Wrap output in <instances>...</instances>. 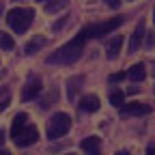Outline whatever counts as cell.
<instances>
[{"mask_svg":"<svg viewBox=\"0 0 155 155\" xmlns=\"http://www.w3.org/2000/svg\"><path fill=\"white\" fill-rule=\"evenodd\" d=\"M67 22H69V17H61L58 22H54V24H52V30H61V28H63Z\"/></svg>","mask_w":155,"mask_h":155,"instance_id":"obj_19","label":"cell"},{"mask_svg":"<svg viewBox=\"0 0 155 155\" xmlns=\"http://www.w3.org/2000/svg\"><path fill=\"white\" fill-rule=\"evenodd\" d=\"M0 155H11V153L9 151H0Z\"/></svg>","mask_w":155,"mask_h":155,"instance_id":"obj_25","label":"cell"},{"mask_svg":"<svg viewBox=\"0 0 155 155\" xmlns=\"http://www.w3.org/2000/svg\"><path fill=\"white\" fill-rule=\"evenodd\" d=\"M116 155H127V153H125V151H119V153H116Z\"/></svg>","mask_w":155,"mask_h":155,"instance_id":"obj_26","label":"cell"},{"mask_svg":"<svg viewBox=\"0 0 155 155\" xmlns=\"http://www.w3.org/2000/svg\"><path fill=\"white\" fill-rule=\"evenodd\" d=\"M41 93V78L39 75H28L26 80V86H24V93H22V99L24 101H30Z\"/></svg>","mask_w":155,"mask_h":155,"instance_id":"obj_6","label":"cell"},{"mask_svg":"<svg viewBox=\"0 0 155 155\" xmlns=\"http://www.w3.org/2000/svg\"><path fill=\"white\" fill-rule=\"evenodd\" d=\"M123 78H125V73H112L110 75V82H121Z\"/></svg>","mask_w":155,"mask_h":155,"instance_id":"obj_21","label":"cell"},{"mask_svg":"<svg viewBox=\"0 0 155 155\" xmlns=\"http://www.w3.org/2000/svg\"><path fill=\"white\" fill-rule=\"evenodd\" d=\"M43 45H48V39H45V37H35V39H30V41L26 43V50H24V52H26L28 56H32L35 52L41 50Z\"/></svg>","mask_w":155,"mask_h":155,"instance_id":"obj_14","label":"cell"},{"mask_svg":"<svg viewBox=\"0 0 155 155\" xmlns=\"http://www.w3.org/2000/svg\"><path fill=\"white\" fill-rule=\"evenodd\" d=\"M84 41H86V37L80 30L78 37H73L69 43H65L63 48H58L56 52H52L48 56V65H73L75 61H80V56L84 52Z\"/></svg>","mask_w":155,"mask_h":155,"instance_id":"obj_1","label":"cell"},{"mask_svg":"<svg viewBox=\"0 0 155 155\" xmlns=\"http://www.w3.org/2000/svg\"><path fill=\"white\" fill-rule=\"evenodd\" d=\"M121 110L125 114H136V116H144V114H151V106L149 104H142V101H131V104H123Z\"/></svg>","mask_w":155,"mask_h":155,"instance_id":"obj_8","label":"cell"},{"mask_svg":"<svg viewBox=\"0 0 155 155\" xmlns=\"http://www.w3.org/2000/svg\"><path fill=\"white\" fill-rule=\"evenodd\" d=\"M153 22H155V11H153Z\"/></svg>","mask_w":155,"mask_h":155,"instance_id":"obj_27","label":"cell"},{"mask_svg":"<svg viewBox=\"0 0 155 155\" xmlns=\"http://www.w3.org/2000/svg\"><path fill=\"white\" fill-rule=\"evenodd\" d=\"M80 149L86 153V155H101V140L97 136H88L80 142Z\"/></svg>","mask_w":155,"mask_h":155,"instance_id":"obj_7","label":"cell"},{"mask_svg":"<svg viewBox=\"0 0 155 155\" xmlns=\"http://www.w3.org/2000/svg\"><path fill=\"white\" fill-rule=\"evenodd\" d=\"M142 37H144V22H138V26H136V30L129 39V54L138 52V48L142 45Z\"/></svg>","mask_w":155,"mask_h":155,"instance_id":"obj_10","label":"cell"},{"mask_svg":"<svg viewBox=\"0 0 155 155\" xmlns=\"http://www.w3.org/2000/svg\"><path fill=\"white\" fill-rule=\"evenodd\" d=\"M123 24V17H112V19H106V22H97V24H88L82 28L84 37L86 39H101L104 35H110L112 30H116Z\"/></svg>","mask_w":155,"mask_h":155,"instance_id":"obj_4","label":"cell"},{"mask_svg":"<svg viewBox=\"0 0 155 155\" xmlns=\"http://www.w3.org/2000/svg\"><path fill=\"white\" fill-rule=\"evenodd\" d=\"M155 32H149V39H147V48H153L155 45V37H153Z\"/></svg>","mask_w":155,"mask_h":155,"instance_id":"obj_22","label":"cell"},{"mask_svg":"<svg viewBox=\"0 0 155 155\" xmlns=\"http://www.w3.org/2000/svg\"><path fill=\"white\" fill-rule=\"evenodd\" d=\"M69 5V0H54V2H48L45 5V13H56Z\"/></svg>","mask_w":155,"mask_h":155,"instance_id":"obj_16","label":"cell"},{"mask_svg":"<svg viewBox=\"0 0 155 155\" xmlns=\"http://www.w3.org/2000/svg\"><path fill=\"white\" fill-rule=\"evenodd\" d=\"M32 19H35V11L32 9H26V7H15L7 13V24L17 32V35H22L30 28L32 24Z\"/></svg>","mask_w":155,"mask_h":155,"instance_id":"obj_3","label":"cell"},{"mask_svg":"<svg viewBox=\"0 0 155 155\" xmlns=\"http://www.w3.org/2000/svg\"><path fill=\"white\" fill-rule=\"evenodd\" d=\"M71 127V119H69V114L65 112H58L52 116V121L48 123V138L50 140H56V138H61V136H65Z\"/></svg>","mask_w":155,"mask_h":155,"instance_id":"obj_5","label":"cell"},{"mask_svg":"<svg viewBox=\"0 0 155 155\" xmlns=\"http://www.w3.org/2000/svg\"><path fill=\"white\" fill-rule=\"evenodd\" d=\"M50 101H56V91H52V93H50V95L45 97L41 106H43V108H48V106H50Z\"/></svg>","mask_w":155,"mask_h":155,"instance_id":"obj_20","label":"cell"},{"mask_svg":"<svg viewBox=\"0 0 155 155\" xmlns=\"http://www.w3.org/2000/svg\"><path fill=\"white\" fill-rule=\"evenodd\" d=\"M2 142H5V131L0 129V144H2Z\"/></svg>","mask_w":155,"mask_h":155,"instance_id":"obj_24","label":"cell"},{"mask_svg":"<svg viewBox=\"0 0 155 155\" xmlns=\"http://www.w3.org/2000/svg\"><path fill=\"white\" fill-rule=\"evenodd\" d=\"M11 138L15 140L17 147H22V149L35 144V142L39 140V131H37V127L28 123V116H26L24 112L15 114L13 125H11Z\"/></svg>","mask_w":155,"mask_h":155,"instance_id":"obj_2","label":"cell"},{"mask_svg":"<svg viewBox=\"0 0 155 155\" xmlns=\"http://www.w3.org/2000/svg\"><path fill=\"white\" fill-rule=\"evenodd\" d=\"M78 110H80V112H97V110H99V97H97V95L82 97L80 104H78Z\"/></svg>","mask_w":155,"mask_h":155,"instance_id":"obj_9","label":"cell"},{"mask_svg":"<svg viewBox=\"0 0 155 155\" xmlns=\"http://www.w3.org/2000/svg\"><path fill=\"white\" fill-rule=\"evenodd\" d=\"M9 104H11V91L7 86H2V88H0V112L7 110Z\"/></svg>","mask_w":155,"mask_h":155,"instance_id":"obj_15","label":"cell"},{"mask_svg":"<svg viewBox=\"0 0 155 155\" xmlns=\"http://www.w3.org/2000/svg\"><path fill=\"white\" fill-rule=\"evenodd\" d=\"M121 48H123V37H121V35L112 37V41L108 43V50H106V52H108V58H110V61H114V58L121 54Z\"/></svg>","mask_w":155,"mask_h":155,"instance_id":"obj_11","label":"cell"},{"mask_svg":"<svg viewBox=\"0 0 155 155\" xmlns=\"http://www.w3.org/2000/svg\"><path fill=\"white\" fill-rule=\"evenodd\" d=\"M84 82V78L82 75H75V78H69V82H67V97H69V101L75 99V95L78 91H80V84Z\"/></svg>","mask_w":155,"mask_h":155,"instance_id":"obj_12","label":"cell"},{"mask_svg":"<svg viewBox=\"0 0 155 155\" xmlns=\"http://www.w3.org/2000/svg\"><path fill=\"white\" fill-rule=\"evenodd\" d=\"M13 45H15L13 37L7 35V32H0V48H2V50H13Z\"/></svg>","mask_w":155,"mask_h":155,"instance_id":"obj_18","label":"cell"},{"mask_svg":"<svg viewBox=\"0 0 155 155\" xmlns=\"http://www.w3.org/2000/svg\"><path fill=\"white\" fill-rule=\"evenodd\" d=\"M144 75H147V69H144L142 63L131 65L129 71H127V78H129V80H134V82H142V80H144Z\"/></svg>","mask_w":155,"mask_h":155,"instance_id":"obj_13","label":"cell"},{"mask_svg":"<svg viewBox=\"0 0 155 155\" xmlns=\"http://www.w3.org/2000/svg\"><path fill=\"white\" fill-rule=\"evenodd\" d=\"M147 155H155V142H151V144L147 147Z\"/></svg>","mask_w":155,"mask_h":155,"instance_id":"obj_23","label":"cell"},{"mask_svg":"<svg viewBox=\"0 0 155 155\" xmlns=\"http://www.w3.org/2000/svg\"><path fill=\"white\" fill-rule=\"evenodd\" d=\"M69 155H71V153H69Z\"/></svg>","mask_w":155,"mask_h":155,"instance_id":"obj_28","label":"cell"},{"mask_svg":"<svg viewBox=\"0 0 155 155\" xmlns=\"http://www.w3.org/2000/svg\"><path fill=\"white\" fill-rule=\"evenodd\" d=\"M123 101H125V95H123V91H119V88H116V91H112V93H110V104H112V106L121 108V106H123Z\"/></svg>","mask_w":155,"mask_h":155,"instance_id":"obj_17","label":"cell"}]
</instances>
